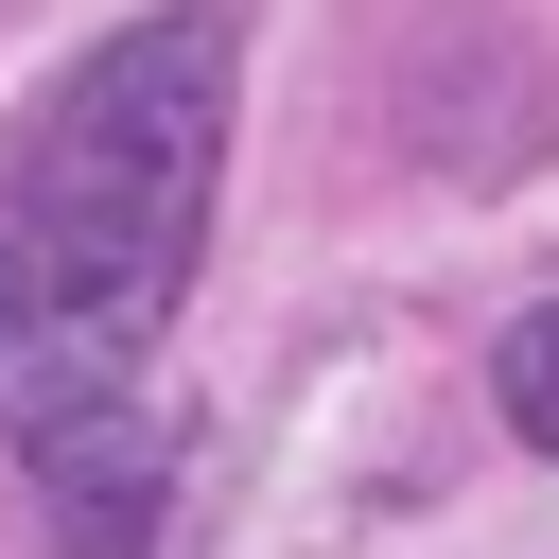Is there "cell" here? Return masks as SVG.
<instances>
[{
    "instance_id": "6da1fadb",
    "label": "cell",
    "mask_w": 559,
    "mask_h": 559,
    "mask_svg": "<svg viewBox=\"0 0 559 559\" xmlns=\"http://www.w3.org/2000/svg\"><path fill=\"white\" fill-rule=\"evenodd\" d=\"M227 70L245 35L210 0L105 35L52 122L17 140V192H0V419L35 454V489L70 524H140L157 507V402H140V349L175 332L192 297V245H210V175H227Z\"/></svg>"
},
{
    "instance_id": "7a4b0ae2",
    "label": "cell",
    "mask_w": 559,
    "mask_h": 559,
    "mask_svg": "<svg viewBox=\"0 0 559 559\" xmlns=\"http://www.w3.org/2000/svg\"><path fill=\"white\" fill-rule=\"evenodd\" d=\"M489 402H507V437H524V454H559V297H542V314H507Z\"/></svg>"
}]
</instances>
